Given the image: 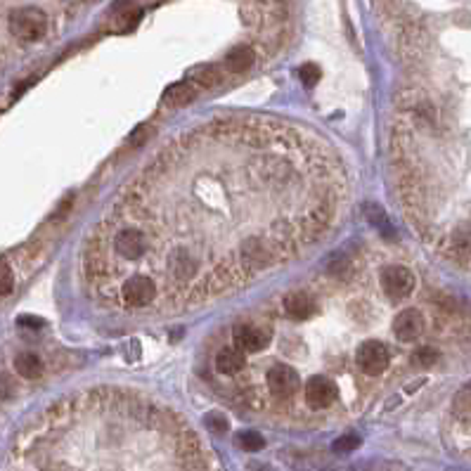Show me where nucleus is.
I'll return each instance as SVG.
<instances>
[{
  "label": "nucleus",
  "instance_id": "nucleus-6",
  "mask_svg": "<svg viewBox=\"0 0 471 471\" xmlns=\"http://www.w3.org/2000/svg\"><path fill=\"white\" fill-rule=\"evenodd\" d=\"M10 31L20 41H41L48 31V20L45 15L34 8H24L17 15H12L10 20Z\"/></svg>",
  "mask_w": 471,
  "mask_h": 471
},
{
  "label": "nucleus",
  "instance_id": "nucleus-20",
  "mask_svg": "<svg viewBox=\"0 0 471 471\" xmlns=\"http://www.w3.org/2000/svg\"><path fill=\"white\" fill-rule=\"evenodd\" d=\"M209 424L213 426V431H225L227 429V419L225 417H216V414H211Z\"/></svg>",
  "mask_w": 471,
  "mask_h": 471
},
{
  "label": "nucleus",
  "instance_id": "nucleus-15",
  "mask_svg": "<svg viewBox=\"0 0 471 471\" xmlns=\"http://www.w3.org/2000/svg\"><path fill=\"white\" fill-rule=\"evenodd\" d=\"M237 445H239V448H244V450H249V452H256V450H261V448H263L265 441H263L261 433H256V431H246V433H239Z\"/></svg>",
  "mask_w": 471,
  "mask_h": 471
},
{
  "label": "nucleus",
  "instance_id": "nucleus-3",
  "mask_svg": "<svg viewBox=\"0 0 471 471\" xmlns=\"http://www.w3.org/2000/svg\"><path fill=\"white\" fill-rule=\"evenodd\" d=\"M379 284L381 291L386 294L388 301H405L407 296L414 291V284H417V277L410 268L405 265H386L379 272Z\"/></svg>",
  "mask_w": 471,
  "mask_h": 471
},
{
  "label": "nucleus",
  "instance_id": "nucleus-10",
  "mask_svg": "<svg viewBox=\"0 0 471 471\" xmlns=\"http://www.w3.org/2000/svg\"><path fill=\"white\" fill-rule=\"evenodd\" d=\"M244 367H246V356L239 349H234V346H225V349H220L218 356H216V370H218V374L223 377H237L244 372Z\"/></svg>",
  "mask_w": 471,
  "mask_h": 471
},
{
  "label": "nucleus",
  "instance_id": "nucleus-4",
  "mask_svg": "<svg viewBox=\"0 0 471 471\" xmlns=\"http://www.w3.org/2000/svg\"><path fill=\"white\" fill-rule=\"evenodd\" d=\"M388 363H391V356H388V349L381 341L367 339L358 346L356 365L365 377H381L388 370Z\"/></svg>",
  "mask_w": 471,
  "mask_h": 471
},
{
  "label": "nucleus",
  "instance_id": "nucleus-7",
  "mask_svg": "<svg viewBox=\"0 0 471 471\" xmlns=\"http://www.w3.org/2000/svg\"><path fill=\"white\" fill-rule=\"evenodd\" d=\"M268 332L263 330L261 325H251V322H241L232 330V344L234 349H239L241 353H261L265 346H268Z\"/></svg>",
  "mask_w": 471,
  "mask_h": 471
},
{
  "label": "nucleus",
  "instance_id": "nucleus-14",
  "mask_svg": "<svg viewBox=\"0 0 471 471\" xmlns=\"http://www.w3.org/2000/svg\"><path fill=\"white\" fill-rule=\"evenodd\" d=\"M452 410H455L460 419H471V384L457 393L455 402H452Z\"/></svg>",
  "mask_w": 471,
  "mask_h": 471
},
{
  "label": "nucleus",
  "instance_id": "nucleus-8",
  "mask_svg": "<svg viewBox=\"0 0 471 471\" xmlns=\"http://www.w3.org/2000/svg\"><path fill=\"white\" fill-rule=\"evenodd\" d=\"M424 327H426L424 318H421V313L414 311V308H405V311H400L393 320V334L402 344H410V341L419 339L421 334H424Z\"/></svg>",
  "mask_w": 471,
  "mask_h": 471
},
{
  "label": "nucleus",
  "instance_id": "nucleus-18",
  "mask_svg": "<svg viewBox=\"0 0 471 471\" xmlns=\"http://www.w3.org/2000/svg\"><path fill=\"white\" fill-rule=\"evenodd\" d=\"M436 358H438V353L433 349H419L414 353V363L421 365V367H429V365L436 363Z\"/></svg>",
  "mask_w": 471,
  "mask_h": 471
},
{
  "label": "nucleus",
  "instance_id": "nucleus-12",
  "mask_svg": "<svg viewBox=\"0 0 471 471\" xmlns=\"http://www.w3.org/2000/svg\"><path fill=\"white\" fill-rule=\"evenodd\" d=\"M253 62V52L251 48H234V50L225 57V64H223V69L227 73H241L244 69H249Z\"/></svg>",
  "mask_w": 471,
  "mask_h": 471
},
{
  "label": "nucleus",
  "instance_id": "nucleus-11",
  "mask_svg": "<svg viewBox=\"0 0 471 471\" xmlns=\"http://www.w3.org/2000/svg\"><path fill=\"white\" fill-rule=\"evenodd\" d=\"M15 370L24 379H38L43 374V360L36 353H22L15 358Z\"/></svg>",
  "mask_w": 471,
  "mask_h": 471
},
{
  "label": "nucleus",
  "instance_id": "nucleus-13",
  "mask_svg": "<svg viewBox=\"0 0 471 471\" xmlns=\"http://www.w3.org/2000/svg\"><path fill=\"white\" fill-rule=\"evenodd\" d=\"M197 92H199V88H197L192 80H190V83L176 85V88H171L169 95H166V104H171V107H185L188 102L195 100Z\"/></svg>",
  "mask_w": 471,
  "mask_h": 471
},
{
  "label": "nucleus",
  "instance_id": "nucleus-19",
  "mask_svg": "<svg viewBox=\"0 0 471 471\" xmlns=\"http://www.w3.org/2000/svg\"><path fill=\"white\" fill-rule=\"evenodd\" d=\"M12 287H15V275H12L10 263L5 261L3 263V296H8L10 291H12Z\"/></svg>",
  "mask_w": 471,
  "mask_h": 471
},
{
  "label": "nucleus",
  "instance_id": "nucleus-9",
  "mask_svg": "<svg viewBox=\"0 0 471 471\" xmlns=\"http://www.w3.org/2000/svg\"><path fill=\"white\" fill-rule=\"evenodd\" d=\"M282 311L291 320H308L318 313V303H315L313 296L306 294V291H294V294L284 296Z\"/></svg>",
  "mask_w": 471,
  "mask_h": 471
},
{
  "label": "nucleus",
  "instance_id": "nucleus-17",
  "mask_svg": "<svg viewBox=\"0 0 471 471\" xmlns=\"http://www.w3.org/2000/svg\"><path fill=\"white\" fill-rule=\"evenodd\" d=\"M358 445H360V438L358 436H341L339 441H334V450L337 452H351V450H356Z\"/></svg>",
  "mask_w": 471,
  "mask_h": 471
},
{
  "label": "nucleus",
  "instance_id": "nucleus-1",
  "mask_svg": "<svg viewBox=\"0 0 471 471\" xmlns=\"http://www.w3.org/2000/svg\"><path fill=\"white\" fill-rule=\"evenodd\" d=\"M346 204L330 145L268 119L178 135L85 246V280L123 311H181L246 287L330 232Z\"/></svg>",
  "mask_w": 471,
  "mask_h": 471
},
{
  "label": "nucleus",
  "instance_id": "nucleus-2",
  "mask_svg": "<svg viewBox=\"0 0 471 471\" xmlns=\"http://www.w3.org/2000/svg\"><path fill=\"white\" fill-rule=\"evenodd\" d=\"M265 391L272 400H291L301 391V374L287 363H280L265 372Z\"/></svg>",
  "mask_w": 471,
  "mask_h": 471
},
{
  "label": "nucleus",
  "instance_id": "nucleus-5",
  "mask_svg": "<svg viewBox=\"0 0 471 471\" xmlns=\"http://www.w3.org/2000/svg\"><path fill=\"white\" fill-rule=\"evenodd\" d=\"M303 400L311 410H330L339 400V384L330 377H308L306 386H303Z\"/></svg>",
  "mask_w": 471,
  "mask_h": 471
},
{
  "label": "nucleus",
  "instance_id": "nucleus-16",
  "mask_svg": "<svg viewBox=\"0 0 471 471\" xmlns=\"http://www.w3.org/2000/svg\"><path fill=\"white\" fill-rule=\"evenodd\" d=\"M299 76H301V83L306 85V88H313V85L320 80V69L315 64H303L299 69Z\"/></svg>",
  "mask_w": 471,
  "mask_h": 471
}]
</instances>
